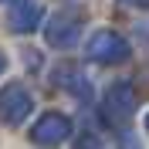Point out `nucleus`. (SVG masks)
<instances>
[{"instance_id": "nucleus-1", "label": "nucleus", "mask_w": 149, "mask_h": 149, "mask_svg": "<svg viewBox=\"0 0 149 149\" xmlns=\"http://www.w3.org/2000/svg\"><path fill=\"white\" fill-rule=\"evenodd\" d=\"M85 54L92 61H102V65H112V61H125L129 58V41L115 31H95L85 44Z\"/></svg>"}, {"instance_id": "nucleus-7", "label": "nucleus", "mask_w": 149, "mask_h": 149, "mask_svg": "<svg viewBox=\"0 0 149 149\" xmlns=\"http://www.w3.org/2000/svg\"><path fill=\"white\" fill-rule=\"evenodd\" d=\"M54 81L61 85L65 92H71L74 98H81V102L92 98V81H88V74H85L78 65H61V68H54Z\"/></svg>"}, {"instance_id": "nucleus-4", "label": "nucleus", "mask_w": 149, "mask_h": 149, "mask_svg": "<svg viewBox=\"0 0 149 149\" xmlns=\"http://www.w3.org/2000/svg\"><path fill=\"white\" fill-rule=\"evenodd\" d=\"M136 112V92L129 81H115L105 95V122L109 125H125Z\"/></svg>"}, {"instance_id": "nucleus-10", "label": "nucleus", "mask_w": 149, "mask_h": 149, "mask_svg": "<svg viewBox=\"0 0 149 149\" xmlns=\"http://www.w3.org/2000/svg\"><path fill=\"white\" fill-rule=\"evenodd\" d=\"M3 68H7V58H3V54H0V71H3Z\"/></svg>"}, {"instance_id": "nucleus-11", "label": "nucleus", "mask_w": 149, "mask_h": 149, "mask_svg": "<svg viewBox=\"0 0 149 149\" xmlns=\"http://www.w3.org/2000/svg\"><path fill=\"white\" fill-rule=\"evenodd\" d=\"M0 3H14V0H0Z\"/></svg>"}, {"instance_id": "nucleus-6", "label": "nucleus", "mask_w": 149, "mask_h": 149, "mask_svg": "<svg viewBox=\"0 0 149 149\" xmlns=\"http://www.w3.org/2000/svg\"><path fill=\"white\" fill-rule=\"evenodd\" d=\"M44 17V7H41V0H14L10 3V14H7V24L14 34H27L41 24Z\"/></svg>"}, {"instance_id": "nucleus-12", "label": "nucleus", "mask_w": 149, "mask_h": 149, "mask_svg": "<svg viewBox=\"0 0 149 149\" xmlns=\"http://www.w3.org/2000/svg\"><path fill=\"white\" fill-rule=\"evenodd\" d=\"M146 129H149V115H146Z\"/></svg>"}, {"instance_id": "nucleus-2", "label": "nucleus", "mask_w": 149, "mask_h": 149, "mask_svg": "<svg viewBox=\"0 0 149 149\" xmlns=\"http://www.w3.org/2000/svg\"><path fill=\"white\" fill-rule=\"evenodd\" d=\"M81 24L85 17L78 14V10H58L54 17L47 20V27H44V41L51 47H71L74 41H78V34H81Z\"/></svg>"}, {"instance_id": "nucleus-3", "label": "nucleus", "mask_w": 149, "mask_h": 149, "mask_svg": "<svg viewBox=\"0 0 149 149\" xmlns=\"http://www.w3.org/2000/svg\"><path fill=\"white\" fill-rule=\"evenodd\" d=\"M31 109H34V98H31V92L24 85L14 81L0 92V122L3 125H20L31 115Z\"/></svg>"}, {"instance_id": "nucleus-9", "label": "nucleus", "mask_w": 149, "mask_h": 149, "mask_svg": "<svg viewBox=\"0 0 149 149\" xmlns=\"http://www.w3.org/2000/svg\"><path fill=\"white\" fill-rule=\"evenodd\" d=\"M122 3H129V7H149V0H122Z\"/></svg>"}, {"instance_id": "nucleus-5", "label": "nucleus", "mask_w": 149, "mask_h": 149, "mask_svg": "<svg viewBox=\"0 0 149 149\" xmlns=\"http://www.w3.org/2000/svg\"><path fill=\"white\" fill-rule=\"evenodd\" d=\"M71 136V119L61 115V112H44L41 119L31 125V139L37 146H58Z\"/></svg>"}, {"instance_id": "nucleus-8", "label": "nucleus", "mask_w": 149, "mask_h": 149, "mask_svg": "<svg viewBox=\"0 0 149 149\" xmlns=\"http://www.w3.org/2000/svg\"><path fill=\"white\" fill-rule=\"evenodd\" d=\"M74 149H105L102 142H98V136H81V139H78V146Z\"/></svg>"}]
</instances>
